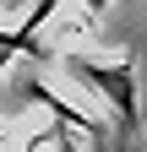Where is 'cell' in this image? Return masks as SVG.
<instances>
[{
    "label": "cell",
    "instance_id": "2",
    "mask_svg": "<svg viewBox=\"0 0 147 152\" xmlns=\"http://www.w3.org/2000/svg\"><path fill=\"white\" fill-rule=\"evenodd\" d=\"M87 6H93V11H104V6H109V0H87Z\"/></svg>",
    "mask_w": 147,
    "mask_h": 152
},
{
    "label": "cell",
    "instance_id": "1",
    "mask_svg": "<svg viewBox=\"0 0 147 152\" xmlns=\"http://www.w3.org/2000/svg\"><path fill=\"white\" fill-rule=\"evenodd\" d=\"M60 65L65 76H76L82 87H93L98 98L109 103V114H115V125L120 130H131L136 125V65L131 60H87V54H60Z\"/></svg>",
    "mask_w": 147,
    "mask_h": 152
}]
</instances>
